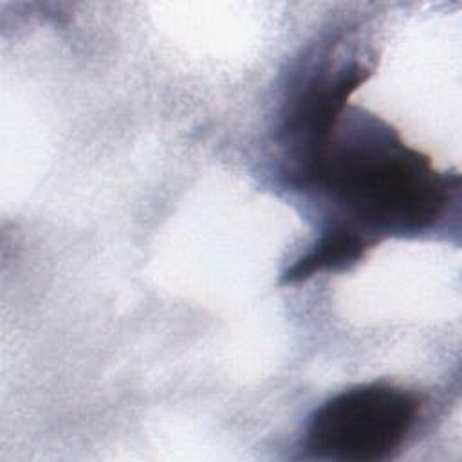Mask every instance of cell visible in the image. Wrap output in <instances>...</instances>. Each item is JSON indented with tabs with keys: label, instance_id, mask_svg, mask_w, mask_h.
Segmentation results:
<instances>
[{
	"label": "cell",
	"instance_id": "6da1fadb",
	"mask_svg": "<svg viewBox=\"0 0 462 462\" xmlns=\"http://www.w3.org/2000/svg\"><path fill=\"white\" fill-rule=\"evenodd\" d=\"M305 182L318 184L346 211V218L374 231H420L448 202V182L419 152L388 132L361 141L327 144L300 168Z\"/></svg>",
	"mask_w": 462,
	"mask_h": 462
},
{
	"label": "cell",
	"instance_id": "7a4b0ae2",
	"mask_svg": "<svg viewBox=\"0 0 462 462\" xmlns=\"http://www.w3.org/2000/svg\"><path fill=\"white\" fill-rule=\"evenodd\" d=\"M419 408L417 395L406 390L388 384L356 386L316 410L305 444L321 458L381 460L408 437Z\"/></svg>",
	"mask_w": 462,
	"mask_h": 462
},
{
	"label": "cell",
	"instance_id": "3957f363",
	"mask_svg": "<svg viewBox=\"0 0 462 462\" xmlns=\"http://www.w3.org/2000/svg\"><path fill=\"white\" fill-rule=\"evenodd\" d=\"M372 244L374 238L370 233L350 220H339L318 240L312 251L301 256L283 274V282L294 283L327 269L346 267L357 262Z\"/></svg>",
	"mask_w": 462,
	"mask_h": 462
}]
</instances>
